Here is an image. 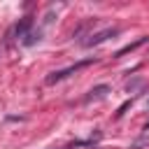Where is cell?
Here are the masks:
<instances>
[{"instance_id":"1","label":"cell","mask_w":149,"mask_h":149,"mask_svg":"<svg viewBox=\"0 0 149 149\" xmlns=\"http://www.w3.org/2000/svg\"><path fill=\"white\" fill-rule=\"evenodd\" d=\"M93 63H95V58H84V61H79V63H74V65H68V68H63V70H56V72L47 74V84L63 81V79H68L70 74H74V72H79L81 68H86V65H93Z\"/></svg>"},{"instance_id":"8","label":"cell","mask_w":149,"mask_h":149,"mask_svg":"<svg viewBox=\"0 0 149 149\" xmlns=\"http://www.w3.org/2000/svg\"><path fill=\"white\" fill-rule=\"evenodd\" d=\"M63 149H74V144H70V147H63Z\"/></svg>"},{"instance_id":"5","label":"cell","mask_w":149,"mask_h":149,"mask_svg":"<svg viewBox=\"0 0 149 149\" xmlns=\"http://www.w3.org/2000/svg\"><path fill=\"white\" fill-rule=\"evenodd\" d=\"M144 42H147V37H140L137 42H133V44H128V47H123L121 51H116V56H123V54H128V51H133V49H137V47H140V44H144Z\"/></svg>"},{"instance_id":"4","label":"cell","mask_w":149,"mask_h":149,"mask_svg":"<svg viewBox=\"0 0 149 149\" xmlns=\"http://www.w3.org/2000/svg\"><path fill=\"white\" fill-rule=\"evenodd\" d=\"M109 93V86L107 84H100V86H93L91 91H88V95L84 98V102H91V100H100V98H105Z\"/></svg>"},{"instance_id":"7","label":"cell","mask_w":149,"mask_h":149,"mask_svg":"<svg viewBox=\"0 0 149 149\" xmlns=\"http://www.w3.org/2000/svg\"><path fill=\"white\" fill-rule=\"evenodd\" d=\"M140 86H144V81H142V79H135V81H128V84H126V91H128V93H133V91H135V88H140Z\"/></svg>"},{"instance_id":"3","label":"cell","mask_w":149,"mask_h":149,"mask_svg":"<svg viewBox=\"0 0 149 149\" xmlns=\"http://www.w3.org/2000/svg\"><path fill=\"white\" fill-rule=\"evenodd\" d=\"M30 26H33V21H30L28 16H26V19H21V21L14 26V35H16V40H21V42H23V40H26V35L30 33Z\"/></svg>"},{"instance_id":"9","label":"cell","mask_w":149,"mask_h":149,"mask_svg":"<svg viewBox=\"0 0 149 149\" xmlns=\"http://www.w3.org/2000/svg\"><path fill=\"white\" fill-rule=\"evenodd\" d=\"M144 130H149V121H147V126H144Z\"/></svg>"},{"instance_id":"2","label":"cell","mask_w":149,"mask_h":149,"mask_svg":"<svg viewBox=\"0 0 149 149\" xmlns=\"http://www.w3.org/2000/svg\"><path fill=\"white\" fill-rule=\"evenodd\" d=\"M119 33V28H102V30H98V33H93V35H88V40H84V47H98V44H102L105 40H109V37H114Z\"/></svg>"},{"instance_id":"6","label":"cell","mask_w":149,"mask_h":149,"mask_svg":"<svg viewBox=\"0 0 149 149\" xmlns=\"http://www.w3.org/2000/svg\"><path fill=\"white\" fill-rule=\"evenodd\" d=\"M37 40H40V33H35V30H30V33L26 35V40H23V44H26V47H30V44H35Z\"/></svg>"}]
</instances>
